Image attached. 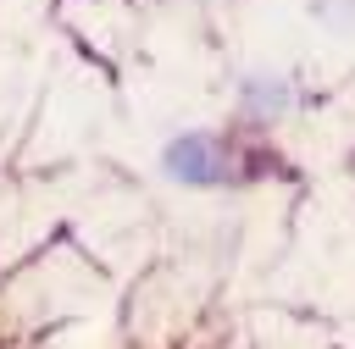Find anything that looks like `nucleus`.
<instances>
[{"label":"nucleus","instance_id":"f257e3e1","mask_svg":"<svg viewBox=\"0 0 355 349\" xmlns=\"http://www.w3.org/2000/svg\"><path fill=\"white\" fill-rule=\"evenodd\" d=\"M166 172L183 177V183H216L222 177V155L205 133H183L166 144Z\"/></svg>","mask_w":355,"mask_h":349}]
</instances>
